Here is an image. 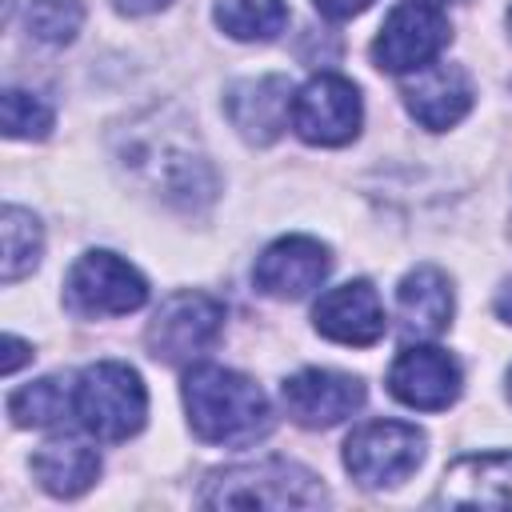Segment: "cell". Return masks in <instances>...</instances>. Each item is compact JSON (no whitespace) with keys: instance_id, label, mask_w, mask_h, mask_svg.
I'll list each match as a JSON object with an SVG mask.
<instances>
[{"instance_id":"cell-1","label":"cell","mask_w":512,"mask_h":512,"mask_svg":"<svg viewBox=\"0 0 512 512\" xmlns=\"http://www.w3.org/2000/svg\"><path fill=\"white\" fill-rule=\"evenodd\" d=\"M120 168L156 200L196 212L216 200V172L176 108H148L116 132Z\"/></svg>"},{"instance_id":"cell-2","label":"cell","mask_w":512,"mask_h":512,"mask_svg":"<svg viewBox=\"0 0 512 512\" xmlns=\"http://www.w3.org/2000/svg\"><path fill=\"white\" fill-rule=\"evenodd\" d=\"M184 408L204 444L240 448L272 432V404L260 384L220 364H196L184 376Z\"/></svg>"},{"instance_id":"cell-3","label":"cell","mask_w":512,"mask_h":512,"mask_svg":"<svg viewBox=\"0 0 512 512\" xmlns=\"http://www.w3.org/2000/svg\"><path fill=\"white\" fill-rule=\"evenodd\" d=\"M200 504L204 508H324L328 488L300 464L256 460V464L212 472L200 492Z\"/></svg>"},{"instance_id":"cell-4","label":"cell","mask_w":512,"mask_h":512,"mask_svg":"<svg viewBox=\"0 0 512 512\" xmlns=\"http://www.w3.org/2000/svg\"><path fill=\"white\" fill-rule=\"evenodd\" d=\"M144 416H148V392L136 368L120 360H100L76 376V424L88 436L104 444H120L144 428Z\"/></svg>"},{"instance_id":"cell-5","label":"cell","mask_w":512,"mask_h":512,"mask_svg":"<svg viewBox=\"0 0 512 512\" xmlns=\"http://www.w3.org/2000/svg\"><path fill=\"white\" fill-rule=\"evenodd\" d=\"M424 432L404 420H372L360 424L344 440V468L364 488H396L424 460Z\"/></svg>"},{"instance_id":"cell-6","label":"cell","mask_w":512,"mask_h":512,"mask_svg":"<svg viewBox=\"0 0 512 512\" xmlns=\"http://www.w3.org/2000/svg\"><path fill=\"white\" fill-rule=\"evenodd\" d=\"M224 332V304L208 292H172L148 320L144 344L152 360L188 364L204 356Z\"/></svg>"},{"instance_id":"cell-7","label":"cell","mask_w":512,"mask_h":512,"mask_svg":"<svg viewBox=\"0 0 512 512\" xmlns=\"http://www.w3.org/2000/svg\"><path fill=\"white\" fill-rule=\"evenodd\" d=\"M148 300V280L120 260L116 252H84L64 280V304L76 316L100 320V316H128Z\"/></svg>"},{"instance_id":"cell-8","label":"cell","mask_w":512,"mask_h":512,"mask_svg":"<svg viewBox=\"0 0 512 512\" xmlns=\"http://www.w3.org/2000/svg\"><path fill=\"white\" fill-rule=\"evenodd\" d=\"M448 40H452V24L436 4L404 0L400 8L388 12L380 36L372 40V60L380 72L408 76V72H420L432 60H440Z\"/></svg>"},{"instance_id":"cell-9","label":"cell","mask_w":512,"mask_h":512,"mask_svg":"<svg viewBox=\"0 0 512 512\" xmlns=\"http://www.w3.org/2000/svg\"><path fill=\"white\" fill-rule=\"evenodd\" d=\"M360 124H364V104H360V88L348 76L320 72L292 96V128L304 144L340 148L360 136Z\"/></svg>"},{"instance_id":"cell-10","label":"cell","mask_w":512,"mask_h":512,"mask_svg":"<svg viewBox=\"0 0 512 512\" xmlns=\"http://www.w3.org/2000/svg\"><path fill=\"white\" fill-rule=\"evenodd\" d=\"M364 380L332 368H300L280 384L284 412L300 428H332L364 408Z\"/></svg>"},{"instance_id":"cell-11","label":"cell","mask_w":512,"mask_h":512,"mask_svg":"<svg viewBox=\"0 0 512 512\" xmlns=\"http://www.w3.org/2000/svg\"><path fill=\"white\" fill-rule=\"evenodd\" d=\"M460 388H464L460 364L444 348H432V344L404 348L392 360V368H388V392L400 404L420 408V412H444V408H452L460 400Z\"/></svg>"},{"instance_id":"cell-12","label":"cell","mask_w":512,"mask_h":512,"mask_svg":"<svg viewBox=\"0 0 512 512\" xmlns=\"http://www.w3.org/2000/svg\"><path fill=\"white\" fill-rule=\"evenodd\" d=\"M332 272V252L316 236H280L268 244L252 268V284L272 300H300L324 284Z\"/></svg>"},{"instance_id":"cell-13","label":"cell","mask_w":512,"mask_h":512,"mask_svg":"<svg viewBox=\"0 0 512 512\" xmlns=\"http://www.w3.org/2000/svg\"><path fill=\"white\" fill-rule=\"evenodd\" d=\"M224 112L232 120V128L248 140V144H272L280 140V132L292 120V80L280 72L268 76H252V80H236L224 96Z\"/></svg>"},{"instance_id":"cell-14","label":"cell","mask_w":512,"mask_h":512,"mask_svg":"<svg viewBox=\"0 0 512 512\" xmlns=\"http://www.w3.org/2000/svg\"><path fill=\"white\" fill-rule=\"evenodd\" d=\"M312 324L320 336H328L336 344L368 348L384 336V304L368 280H348L340 288H328L316 300Z\"/></svg>"},{"instance_id":"cell-15","label":"cell","mask_w":512,"mask_h":512,"mask_svg":"<svg viewBox=\"0 0 512 512\" xmlns=\"http://www.w3.org/2000/svg\"><path fill=\"white\" fill-rule=\"evenodd\" d=\"M472 80L460 64H440L432 60L428 68L412 72L404 80V104L412 112L416 124H424L428 132H444L452 124H460L472 108Z\"/></svg>"},{"instance_id":"cell-16","label":"cell","mask_w":512,"mask_h":512,"mask_svg":"<svg viewBox=\"0 0 512 512\" xmlns=\"http://www.w3.org/2000/svg\"><path fill=\"white\" fill-rule=\"evenodd\" d=\"M436 504L448 508H512V452H480L448 464Z\"/></svg>"},{"instance_id":"cell-17","label":"cell","mask_w":512,"mask_h":512,"mask_svg":"<svg viewBox=\"0 0 512 512\" xmlns=\"http://www.w3.org/2000/svg\"><path fill=\"white\" fill-rule=\"evenodd\" d=\"M452 280L436 264H416L396 288V312L404 336L432 340L452 324Z\"/></svg>"},{"instance_id":"cell-18","label":"cell","mask_w":512,"mask_h":512,"mask_svg":"<svg viewBox=\"0 0 512 512\" xmlns=\"http://www.w3.org/2000/svg\"><path fill=\"white\" fill-rule=\"evenodd\" d=\"M32 472L40 480L44 492L60 496V500H72L80 492H88L100 476V452L76 436H60V440H48L36 456H32Z\"/></svg>"},{"instance_id":"cell-19","label":"cell","mask_w":512,"mask_h":512,"mask_svg":"<svg viewBox=\"0 0 512 512\" xmlns=\"http://www.w3.org/2000/svg\"><path fill=\"white\" fill-rule=\"evenodd\" d=\"M8 416L20 428H60L76 416V384L68 376H44L8 396Z\"/></svg>"},{"instance_id":"cell-20","label":"cell","mask_w":512,"mask_h":512,"mask_svg":"<svg viewBox=\"0 0 512 512\" xmlns=\"http://www.w3.org/2000/svg\"><path fill=\"white\" fill-rule=\"evenodd\" d=\"M216 24L232 40H276L288 28V0H216Z\"/></svg>"},{"instance_id":"cell-21","label":"cell","mask_w":512,"mask_h":512,"mask_svg":"<svg viewBox=\"0 0 512 512\" xmlns=\"http://www.w3.org/2000/svg\"><path fill=\"white\" fill-rule=\"evenodd\" d=\"M0 236H4V268H0V280L4 284H16L20 276H28L40 264V252H44L40 220L28 208L8 204L0 212Z\"/></svg>"},{"instance_id":"cell-22","label":"cell","mask_w":512,"mask_h":512,"mask_svg":"<svg viewBox=\"0 0 512 512\" xmlns=\"http://www.w3.org/2000/svg\"><path fill=\"white\" fill-rule=\"evenodd\" d=\"M84 24V4L80 0H28L24 4V28L40 44H72Z\"/></svg>"},{"instance_id":"cell-23","label":"cell","mask_w":512,"mask_h":512,"mask_svg":"<svg viewBox=\"0 0 512 512\" xmlns=\"http://www.w3.org/2000/svg\"><path fill=\"white\" fill-rule=\"evenodd\" d=\"M0 120L8 140H44L52 128V108L28 88H8L0 100Z\"/></svg>"},{"instance_id":"cell-24","label":"cell","mask_w":512,"mask_h":512,"mask_svg":"<svg viewBox=\"0 0 512 512\" xmlns=\"http://www.w3.org/2000/svg\"><path fill=\"white\" fill-rule=\"evenodd\" d=\"M312 4H316V12L328 16V20H352V16H360L372 0H312Z\"/></svg>"},{"instance_id":"cell-25","label":"cell","mask_w":512,"mask_h":512,"mask_svg":"<svg viewBox=\"0 0 512 512\" xmlns=\"http://www.w3.org/2000/svg\"><path fill=\"white\" fill-rule=\"evenodd\" d=\"M4 348H8V352H4V364H0V372H4V376H12V372H16V368H20L28 356H32V348H28L20 336H4Z\"/></svg>"},{"instance_id":"cell-26","label":"cell","mask_w":512,"mask_h":512,"mask_svg":"<svg viewBox=\"0 0 512 512\" xmlns=\"http://www.w3.org/2000/svg\"><path fill=\"white\" fill-rule=\"evenodd\" d=\"M168 0H120V8L124 12H132V16H140V12H156V8H164Z\"/></svg>"},{"instance_id":"cell-27","label":"cell","mask_w":512,"mask_h":512,"mask_svg":"<svg viewBox=\"0 0 512 512\" xmlns=\"http://www.w3.org/2000/svg\"><path fill=\"white\" fill-rule=\"evenodd\" d=\"M496 312L512 324V284H504V288H500V296H496Z\"/></svg>"},{"instance_id":"cell-28","label":"cell","mask_w":512,"mask_h":512,"mask_svg":"<svg viewBox=\"0 0 512 512\" xmlns=\"http://www.w3.org/2000/svg\"><path fill=\"white\" fill-rule=\"evenodd\" d=\"M428 4H436V8H440V4H464V0H428Z\"/></svg>"},{"instance_id":"cell-29","label":"cell","mask_w":512,"mask_h":512,"mask_svg":"<svg viewBox=\"0 0 512 512\" xmlns=\"http://www.w3.org/2000/svg\"><path fill=\"white\" fill-rule=\"evenodd\" d=\"M508 400H512V368H508Z\"/></svg>"},{"instance_id":"cell-30","label":"cell","mask_w":512,"mask_h":512,"mask_svg":"<svg viewBox=\"0 0 512 512\" xmlns=\"http://www.w3.org/2000/svg\"><path fill=\"white\" fill-rule=\"evenodd\" d=\"M508 28H512V8H508Z\"/></svg>"}]
</instances>
